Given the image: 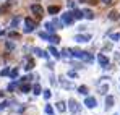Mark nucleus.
Instances as JSON below:
<instances>
[{"mask_svg":"<svg viewBox=\"0 0 120 115\" xmlns=\"http://www.w3.org/2000/svg\"><path fill=\"white\" fill-rule=\"evenodd\" d=\"M73 52V57L80 58V60H84V62H94V57L91 55V54H88V52H83V50H71Z\"/></svg>","mask_w":120,"mask_h":115,"instance_id":"f257e3e1","label":"nucleus"},{"mask_svg":"<svg viewBox=\"0 0 120 115\" xmlns=\"http://www.w3.org/2000/svg\"><path fill=\"white\" fill-rule=\"evenodd\" d=\"M68 109H70V112H73V114L80 112V105H78V102H76L75 99H70V100H68Z\"/></svg>","mask_w":120,"mask_h":115,"instance_id":"f03ea898","label":"nucleus"},{"mask_svg":"<svg viewBox=\"0 0 120 115\" xmlns=\"http://www.w3.org/2000/svg\"><path fill=\"white\" fill-rule=\"evenodd\" d=\"M73 19L75 18H73V15H71L70 11H67L65 15H62V23H63V24H71Z\"/></svg>","mask_w":120,"mask_h":115,"instance_id":"7ed1b4c3","label":"nucleus"},{"mask_svg":"<svg viewBox=\"0 0 120 115\" xmlns=\"http://www.w3.org/2000/svg\"><path fill=\"white\" fill-rule=\"evenodd\" d=\"M98 62L101 63V67H102V68H107V65H109V58L105 57V55H102V54L98 55Z\"/></svg>","mask_w":120,"mask_h":115,"instance_id":"20e7f679","label":"nucleus"},{"mask_svg":"<svg viewBox=\"0 0 120 115\" xmlns=\"http://www.w3.org/2000/svg\"><path fill=\"white\" fill-rule=\"evenodd\" d=\"M96 99L94 97H86V100H84V105L86 107H89V109H93V107H96Z\"/></svg>","mask_w":120,"mask_h":115,"instance_id":"39448f33","label":"nucleus"},{"mask_svg":"<svg viewBox=\"0 0 120 115\" xmlns=\"http://www.w3.org/2000/svg\"><path fill=\"white\" fill-rule=\"evenodd\" d=\"M26 26H28V28H26V29H24V31H26V33H31V31H33V29H34V28H36V23H34V21H33V19L26 18Z\"/></svg>","mask_w":120,"mask_h":115,"instance_id":"423d86ee","label":"nucleus"},{"mask_svg":"<svg viewBox=\"0 0 120 115\" xmlns=\"http://www.w3.org/2000/svg\"><path fill=\"white\" fill-rule=\"evenodd\" d=\"M89 39H91V36H89V34H83V36H81V34H78V36H75V41H76V42H88Z\"/></svg>","mask_w":120,"mask_h":115,"instance_id":"0eeeda50","label":"nucleus"},{"mask_svg":"<svg viewBox=\"0 0 120 115\" xmlns=\"http://www.w3.org/2000/svg\"><path fill=\"white\" fill-rule=\"evenodd\" d=\"M31 10H33L34 13H38V16H42V13H44V10H42V7H41V5H33V7H31Z\"/></svg>","mask_w":120,"mask_h":115,"instance_id":"6e6552de","label":"nucleus"},{"mask_svg":"<svg viewBox=\"0 0 120 115\" xmlns=\"http://www.w3.org/2000/svg\"><path fill=\"white\" fill-rule=\"evenodd\" d=\"M62 55L67 57V58H71L73 57V52H71V49H63V50H62Z\"/></svg>","mask_w":120,"mask_h":115,"instance_id":"1a4fd4ad","label":"nucleus"},{"mask_svg":"<svg viewBox=\"0 0 120 115\" xmlns=\"http://www.w3.org/2000/svg\"><path fill=\"white\" fill-rule=\"evenodd\" d=\"M59 11H60V7H57V5L49 7V13H50V15H55V13H59Z\"/></svg>","mask_w":120,"mask_h":115,"instance_id":"9d476101","label":"nucleus"},{"mask_svg":"<svg viewBox=\"0 0 120 115\" xmlns=\"http://www.w3.org/2000/svg\"><path fill=\"white\" fill-rule=\"evenodd\" d=\"M83 16H86L88 19H93V18H94V15H93V11H91V10H83Z\"/></svg>","mask_w":120,"mask_h":115,"instance_id":"9b49d317","label":"nucleus"},{"mask_svg":"<svg viewBox=\"0 0 120 115\" xmlns=\"http://www.w3.org/2000/svg\"><path fill=\"white\" fill-rule=\"evenodd\" d=\"M112 105H114V97L107 96L105 97V107H112Z\"/></svg>","mask_w":120,"mask_h":115,"instance_id":"f8f14e48","label":"nucleus"},{"mask_svg":"<svg viewBox=\"0 0 120 115\" xmlns=\"http://www.w3.org/2000/svg\"><path fill=\"white\" fill-rule=\"evenodd\" d=\"M73 18H76V19H81L83 18V11H80V10H73Z\"/></svg>","mask_w":120,"mask_h":115,"instance_id":"ddd939ff","label":"nucleus"},{"mask_svg":"<svg viewBox=\"0 0 120 115\" xmlns=\"http://www.w3.org/2000/svg\"><path fill=\"white\" fill-rule=\"evenodd\" d=\"M34 52L39 55V57H42V58H47V54L44 52V50H41V49H34Z\"/></svg>","mask_w":120,"mask_h":115,"instance_id":"4468645a","label":"nucleus"},{"mask_svg":"<svg viewBox=\"0 0 120 115\" xmlns=\"http://www.w3.org/2000/svg\"><path fill=\"white\" fill-rule=\"evenodd\" d=\"M65 109H67V107H65V102H59V104H57V110L65 112Z\"/></svg>","mask_w":120,"mask_h":115,"instance_id":"2eb2a0df","label":"nucleus"},{"mask_svg":"<svg viewBox=\"0 0 120 115\" xmlns=\"http://www.w3.org/2000/svg\"><path fill=\"white\" fill-rule=\"evenodd\" d=\"M49 50H50V54H52V55H54V57H55V58H59V57H60V54H59V52H57V50H55V47H50Z\"/></svg>","mask_w":120,"mask_h":115,"instance_id":"dca6fc26","label":"nucleus"},{"mask_svg":"<svg viewBox=\"0 0 120 115\" xmlns=\"http://www.w3.org/2000/svg\"><path fill=\"white\" fill-rule=\"evenodd\" d=\"M109 18L110 19H117L119 18V13H117V11H110V13H109Z\"/></svg>","mask_w":120,"mask_h":115,"instance_id":"f3484780","label":"nucleus"},{"mask_svg":"<svg viewBox=\"0 0 120 115\" xmlns=\"http://www.w3.org/2000/svg\"><path fill=\"white\" fill-rule=\"evenodd\" d=\"M107 89H109V86H107V84H104V86H101V88H99L101 94H105V93H107Z\"/></svg>","mask_w":120,"mask_h":115,"instance_id":"a211bd4d","label":"nucleus"},{"mask_svg":"<svg viewBox=\"0 0 120 115\" xmlns=\"http://www.w3.org/2000/svg\"><path fill=\"white\" fill-rule=\"evenodd\" d=\"M78 91H80V94H88V88H86V86H80Z\"/></svg>","mask_w":120,"mask_h":115,"instance_id":"6ab92c4d","label":"nucleus"},{"mask_svg":"<svg viewBox=\"0 0 120 115\" xmlns=\"http://www.w3.org/2000/svg\"><path fill=\"white\" fill-rule=\"evenodd\" d=\"M41 37H42V39H47V41H50V39H52V36H49L47 33H41Z\"/></svg>","mask_w":120,"mask_h":115,"instance_id":"aec40b11","label":"nucleus"},{"mask_svg":"<svg viewBox=\"0 0 120 115\" xmlns=\"http://www.w3.org/2000/svg\"><path fill=\"white\" fill-rule=\"evenodd\" d=\"M67 5H68V8H75V7H76V3H75L73 0H68V2H67Z\"/></svg>","mask_w":120,"mask_h":115,"instance_id":"412c9836","label":"nucleus"},{"mask_svg":"<svg viewBox=\"0 0 120 115\" xmlns=\"http://www.w3.org/2000/svg\"><path fill=\"white\" fill-rule=\"evenodd\" d=\"M52 26H54L52 23H47V24H45V28H47V31H49V33H54V28H52Z\"/></svg>","mask_w":120,"mask_h":115,"instance_id":"4be33fe9","label":"nucleus"},{"mask_svg":"<svg viewBox=\"0 0 120 115\" xmlns=\"http://www.w3.org/2000/svg\"><path fill=\"white\" fill-rule=\"evenodd\" d=\"M34 94H41V86H39V84L34 86Z\"/></svg>","mask_w":120,"mask_h":115,"instance_id":"5701e85b","label":"nucleus"},{"mask_svg":"<svg viewBox=\"0 0 120 115\" xmlns=\"http://www.w3.org/2000/svg\"><path fill=\"white\" fill-rule=\"evenodd\" d=\"M52 112H54V109H52V107H50V105H47V107H45V114H52Z\"/></svg>","mask_w":120,"mask_h":115,"instance_id":"b1692460","label":"nucleus"},{"mask_svg":"<svg viewBox=\"0 0 120 115\" xmlns=\"http://www.w3.org/2000/svg\"><path fill=\"white\" fill-rule=\"evenodd\" d=\"M110 39H112V41H119L120 34H110Z\"/></svg>","mask_w":120,"mask_h":115,"instance_id":"393cba45","label":"nucleus"},{"mask_svg":"<svg viewBox=\"0 0 120 115\" xmlns=\"http://www.w3.org/2000/svg\"><path fill=\"white\" fill-rule=\"evenodd\" d=\"M21 91H23V93H28V91H29V86H28V84L21 86Z\"/></svg>","mask_w":120,"mask_h":115,"instance_id":"a878e982","label":"nucleus"},{"mask_svg":"<svg viewBox=\"0 0 120 115\" xmlns=\"http://www.w3.org/2000/svg\"><path fill=\"white\" fill-rule=\"evenodd\" d=\"M44 97L49 99V97H50V91H44Z\"/></svg>","mask_w":120,"mask_h":115,"instance_id":"bb28decb","label":"nucleus"},{"mask_svg":"<svg viewBox=\"0 0 120 115\" xmlns=\"http://www.w3.org/2000/svg\"><path fill=\"white\" fill-rule=\"evenodd\" d=\"M68 76H71V78H75V76H76V73H75V71H70V73H68Z\"/></svg>","mask_w":120,"mask_h":115,"instance_id":"cd10ccee","label":"nucleus"},{"mask_svg":"<svg viewBox=\"0 0 120 115\" xmlns=\"http://www.w3.org/2000/svg\"><path fill=\"white\" fill-rule=\"evenodd\" d=\"M102 2H105L107 5H112V2H110V0H102Z\"/></svg>","mask_w":120,"mask_h":115,"instance_id":"c85d7f7f","label":"nucleus"}]
</instances>
